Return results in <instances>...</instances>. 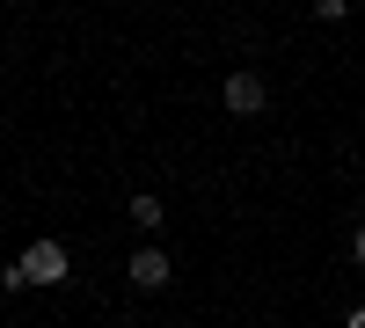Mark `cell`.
<instances>
[{"label":"cell","mask_w":365,"mask_h":328,"mask_svg":"<svg viewBox=\"0 0 365 328\" xmlns=\"http://www.w3.org/2000/svg\"><path fill=\"white\" fill-rule=\"evenodd\" d=\"M66 270H73L66 241H51V233H44V241L22 248V263H8V277H0V285H8V292H22V285H66Z\"/></svg>","instance_id":"cell-1"},{"label":"cell","mask_w":365,"mask_h":328,"mask_svg":"<svg viewBox=\"0 0 365 328\" xmlns=\"http://www.w3.org/2000/svg\"><path fill=\"white\" fill-rule=\"evenodd\" d=\"M263 102H270V88H263V73H234V80H227V110H234V117H256Z\"/></svg>","instance_id":"cell-2"},{"label":"cell","mask_w":365,"mask_h":328,"mask_svg":"<svg viewBox=\"0 0 365 328\" xmlns=\"http://www.w3.org/2000/svg\"><path fill=\"white\" fill-rule=\"evenodd\" d=\"M351 255H358V263H365V226H358V233H351Z\"/></svg>","instance_id":"cell-5"},{"label":"cell","mask_w":365,"mask_h":328,"mask_svg":"<svg viewBox=\"0 0 365 328\" xmlns=\"http://www.w3.org/2000/svg\"><path fill=\"white\" fill-rule=\"evenodd\" d=\"M351 328H365V307H358V314H351Z\"/></svg>","instance_id":"cell-6"},{"label":"cell","mask_w":365,"mask_h":328,"mask_svg":"<svg viewBox=\"0 0 365 328\" xmlns=\"http://www.w3.org/2000/svg\"><path fill=\"white\" fill-rule=\"evenodd\" d=\"M132 219L154 233V226H161V197H154V190H139V197H132Z\"/></svg>","instance_id":"cell-4"},{"label":"cell","mask_w":365,"mask_h":328,"mask_svg":"<svg viewBox=\"0 0 365 328\" xmlns=\"http://www.w3.org/2000/svg\"><path fill=\"white\" fill-rule=\"evenodd\" d=\"M125 270H132V285H139V292H161V285H168V255H161V248H132Z\"/></svg>","instance_id":"cell-3"}]
</instances>
